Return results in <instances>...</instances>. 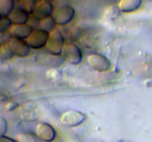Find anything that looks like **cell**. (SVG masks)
<instances>
[{"mask_svg":"<svg viewBox=\"0 0 152 142\" xmlns=\"http://www.w3.org/2000/svg\"><path fill=\"white\" fill-rule=\"evenodd\" d=\"M36 135L41 141L51 142L56 137V130L51 124L48 123H39L36 127Z\"/></svg>","mask_w":152,"mask_h":142,"instance_id":"ba28073f","label":"cell"},{"mask_svg":"<svg viewBox=\"0 0 152 142\" xmlns=\"http://www.w3.org/2000/svg\"><path fill=\"white\" fill-rule=\"evenodd\" d=\"M74 16L75 10L71 6L63 5L53 11L52 17L54 19L56 25L63 26L71 22L74 19Z\"/></svg>","mask_w":152,"mask_h":142,"instance_id":"7a4b0ae2","label":"cell"},{"mask_svg":"<svg viewBox=\"0 0 152 142\" xmlns=\"http://www.w3.org/2000/svg\"><path fill=\"white\" fill-rule=\"evenodd\" d=\"M39 25L40 30L50 33H51L54 30L56 22H55L53 17L50 16V17L45 18V19H43L42 20H40Z\"/></svg>","mask_w":152,"mask_h":142,"instance_id":"5bb4252c","label":"cell"},{"mask_svg":"<svg viewBox=\"0 0 152 142\" xmlns=\"http://www.w3.org/2000/svg\"><path fill=\"white\" fill-rule=\"evenodd\" d=\"M9 33L12 38L18 39H28L33 33V28L29 24L24 25H13L9 30Z\"/></svg>","mask_w":152,"mask_h":142,"instance_id":"30bf717a","label":"cell"},{"mask_svg":"<svg viewBox=\"0 0 152 142\" xmlns=\"http://www.w3.org/2000/svg\"><path fill=\"white\" fill-rule=\"evenodd\" d=\"M97 142H103V141H97Z\"/></svg>","mask_w":152,"mask_h":142,"instance_id":"7402d4cb","label":"cell"},{"mask_svg":"<svg viewBox=\"0 0 152 142\" xmlns=\"http://www.w3.org/2000/svg\"><path fill=\"white\" fill-rule=\"evenodd\" d=\"M7 131V122L4 118L0 117V139L5 136Z\"/></svg>","mask_w":152,"mask_h":142,"instance_id":"d6986e66","label":"cell"},{"mask_svg":"<svg viewBox=\"0 0 152 142\" xmlns=\"http://www.w3.org/2000/svg\"><path fill=\"white\" fill-rule=\"evenodd\" d=\"M86 115L81 111L71 109L64 112L60 117V121L63 125L74 127L80 125L86 120Z\"/></svg>","mask_w":152,"mask_h":142,"instance_id":"5b68a950","label":"cell"},{"mask_svg":"<svg viewBox=\"0 0 152 142\" xmlns=\"http://www.w3.org/2000/svg\"><path fill=\"white\" fill-rule=\"evenodd\" d=\"M65 45V38L59 30L54 29L50 33L48 41L47 43L48 50L51 54L60 56Z\"/></svg>","mask_w":152,"mask_h":142,"instance_id":"6da1fadb","label":"cell"},{"mask_svg":"<svg viewBox=\"0 0 152 142\" xmlns=\"http://www.w3.org/2000/svg\"><path fill=\"white\" fill-rule=\"evenodd\" d=\"M7 44L14 56H18V57H27L31 51V47H29L27 41L25 40L18 39V38L11 37L8 40Z\"/></svg>","mask_w":152,"mask_h":142,"instance_id":"8992f818","label":"cell"},{"mask_svg":"<svg viewBox=\"0 0 152 142\" xmlns=\"http://www.w3.org/2000/svg\"><path fill=\"white\" fill-rule=\"evenodd\" d=\"M141 4L140 0H122L119 2L118 7L121 12L132 13L139 9Z\"/></svg>","mask_w":152,"mask_h":142,"instance_id":"7c38bea8","label":"cell"},{"mask_svg":"<svg viewBox=\"0 0 152 142\" xmlns=\"http://www.w3.org/2000/svg\"><path fill=\"white\" fill-rule=\"evenodd\" d=\"M0 48H1V45H0Z\"/></svg>","mask_w":152,"mask_h":142,"instance_id":"603a6c76","label":"cell"},{"mask_svg":"<svg viewBox=\"0 0 152 142\" xmlns=\"http://www.w3.org/2000/svg\"><path fill=\"white\" fill-rule=\"evenodd\" d=\"M14 9L13 0H0V16L1 18L8 17Z\"/></svg>","mask_w":152,"mask_h":142,"instance_id":"4fadbf2b","label":"cell"},{"mask_svg":"<svg viewBox=\"0 0 152 142\" xmlns=\"http://www.w3.org/2000/svg\"><path fill=\"white\" fill-rule=\"evenodd\" d=\"M22 6H21V7H19L23 9V10H25V11L29 14V13H31L34 12V7H35L37 1H22Z\"/></svg>","mask_w":152,"mask_h":142,"instance_id":"e0dca14e","label":"cell"},{"mask_svg":"<svg viewBox=\"0 0 152 142\" xmlns=\"http://www.w3.org/2000/svg\"><path fill=\"white\" fill-rule=\"evenodd\" d=\"M53 4L50 1H45V0H41V1H37L35 7H34L33 14L37 19H42L45 18L52 16L53 13Z\"/></svg>","mask_w":152,"mask_h":142,"instance_id":"9c48e42d","label":"cell"},{"mask_svg":"<svg viewBox=\"0 0 152 142\" xmlns=\"http://www.w3.org/2000/svg\"><path fill=\"white\" fill-rule=\"evenodd\" d=\"M62 53L65 60L71 64L77 65L81 63L83 59V53L77 44L73 43L65 44Z\"/></svg>","mask_w":152,"mask_h":142,"instance_id":"277c9868","label":"cell"},{"mask_svg":"<svg viewBox=\"0 0 152 142\" xmlns=\"http://www.w3.org/2000/svg\"><path fill=\"white\" fill-rule=\"evenodd\" d=\"M87 62L94 70L105 72L111 69V63L106 56L99 53H91L87 56Z\"/></svg>","mask_w":152,"mask_h":142,"instance_id":"3957f363","label":"cell"},{"mask_svg":"<svg viewBox=\"0 0 152 142\" xmlns=\"http://www.w3.org/2000/svg\"><path fill=\"white\" fill-rule=\"evenodd\" d=\"M1 19V16H0V19Z\"/></svg>","mask_w":152,"mask_h":142,"instance_id":"44dd1931","label":"cell"},{"mask_svg":"<svg viewBox=\"0 0 152 142\" xmlns=\"http://www.w3.org/2000/svg\"><path fill=\"white\" fill-rule=\"evenodd\" d=\"M0 142H19V141H17L15 140V139L12 138H10L8 137V136L5 135L0 139Z\"/></svg>","mask_w":152,"mask_h":142,"instance_id":"ffe728a7","label":"cell"},{"mask_svg":"<svg viewBox=\"0 0 152 142\" xmlns=\"http://www.w3.org/2000/svg\"><path fill=\"white\" fill-rule=\"evenodd\" d=\"M14 56V54L9 47L8 44H5L0 48V59L1 60H9Z\"/></svg>","mask_w":152,"mask_h":142,"instance_id":"9a60e30c","label":"cell"},{"mask_svg":"<svg viewBox=\"0 0 152 142\" xmlns=\"http://www.w3.org/2000/svg\"><path fill=\"white\" fill-rule=\"evenodd\" d=\"M120 9L118 7H115V6H111L108 9L106 13L109 15V17L111 19H117L119 16H120Z\"/></svg>","mask_w":152,"mask_h":142,"instance_id":"ac0fdd59","label":"cell"},{"mask_svg":"<svg viewBox=\"0 0 152 142\" xmlns=\"http://www.w3.org/2000/svg\"><path fill=\"white\" fill-rule=\"evenodd\" d=\"M50 33L42 30L33 32L31 36L27 39V43L32 49L39 50L47 45Z\"/></svg>","mask_w":152,"mask_h":142,"instance_id":"52a82bcc","label":"cell"},{"mask_svg":"<svg viewBox=\"0 0 152 142\" xmlns=\"http://www.w3.org/2000/svg\"><path fill=\"white\" fill-rule=\"evenodd\" d=\"M12 24L14 25L27 24L29 19V14L20 7L14 8L8 16Z\"/></svg>","mask_w":152,"mask_h":142,"instance_id":"8fae6325","label":"cell"},{"mask_svg":"<svg viewBox=\"0 0 152 142\" xmlns=\"http://www.w3.org/2000/svg\"><path fill=\"white\" fill-rule=\"evenodd\" d=\"M12 25L13 24L8 17L1 18L0 19V33H4L6 31L9 30Z\"/></svg>","mask_w":152,"mask_h":142,"instance_id":"2e32d148","label":"cell"}]
</instances>
